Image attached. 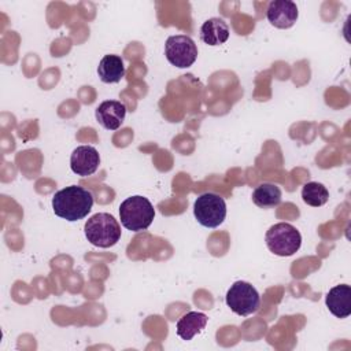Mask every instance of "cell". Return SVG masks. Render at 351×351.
Returning <instances> with one entry per match:
<instances>
[{
	"mask_svg": "<svg viewBox=\"0 0 351 351\" xmlns=\"http://www.w3.org/2000/svg\"><path fill=\"white\" fill-rule=\"evenodd\" d=\"M252 202L261 208H271L281 203V189L276 184L263 182L252 192Z\"/></svg>",
	"mask_w": 351,
	"mask_h": 351,
	"instance_id": "cell-15",
	"label": "cell"
},
{
	"mask_svg": "<svg viewBox=\"0 0 351 351\" xmlns=\"http://www.w3.org/2000/svg\"><path fill=\"white\" fill-rule=\"evenodd\" d=\"M119 218L125 229L132 232L145 230L155 218L151 202L140 195L125 199L119 206Z\"/></svg>",
	"mask_w": 351,
	"mask_h": 351,
	"instance_id": "cell-3",
	"label": "cell"
},
{
	"mask_svg": "<svg viewBox=\"0 0 351 351\" xmlns=\"http://www.w3.org/2000/svg\"><path fill=\"white\" fill-rule=\"evenodd\" d=\"M200 38L211 47L225 44L229 38V26L222 18H210L200 27Z\"/></svg>",
	"mask_w": 351,
	"mask_h": 351,
	"instance_id": "cell-12",
	"label": "cell"
},
{
	"mask_svg": "<svg viewBox=\"0 0 351 351\" xmlns=\"http://www.w3.org/2000/svg\"><path fill=\"white\" fill-rule=\"evenodd\" d=\"M328 310L337 318H346L351 314V288L340 284L329 289L325 298Z\"/></svg>",
	"mask_w": 351,
	"mask_h": 351,
	"instance_id": "cell-11",
	"label": "cell"
},
{
	"mask_svg": "<svg viewBox=\"0 0 351 351\" xmlns=\"http://www.w3.org/2000/svg\"><path fill=\"white\" fill-rule=\"evenodd\" d=\"M302 199L306 204L311 207H321L329 199L328 189L321 182H307L302 188Z\"/></svg>",
	"mask_w": 351,
	"mask_h": 351,
	"instance_id": "cell-16",
	"label": "cell"
},
{
	"mask_svg": "<svg viewBox=\"0 0 351 351\" xmlns=\"http://www.w3.org/2000/svg\"><path fill=\"white\" fill-rule=\"evenodd\" d=\"M193 215L202 226L217 228L226 217V203L217 193H202L193 203Z\"/></svg>",
	"mask_w": 351,
	"mask_h": 351,
	"instance_id": "cell-5",
	"label": "cell"
},
{
	"mask_svg": "<svg viewBox=\"0 0 351 351\" xmlns=\"http://www.w3.org/2000/svg\"><path fill=\"white\" fill-rule=\"evenodd\" d=\"M88 241L100 248L115 245L121 239V226L118 221L108 213L93 214L84 226Z\"/></svg>",
	"mask_w": 351,
	"mask_h": 351,
	"instance_id": "cell-2",
	"label": "cell"
},
{
	"mask_svg": "<svg viewBox=\"0 0 351 351\" xmlns=\"http://www.w3.org/2000/svg\"><path fill=\"white\" fill-rule=\"evenodd\" d=\"M97 122L107 130H117L125 121L126 106L118 100H106L95 111Z\"/></svg>",
	"mask_w": 351,
	"mask_h": 351,
	"instance_id": "cell-10",
	"label": "cell"
},
{
	"mask_svg": "<svg viewBox=\"0 0 351 351\" xmlns=\"http://www.w3.org/2000/svg\"><path fill=\"white\" fill-rule=\"evenodd\" d=\"M265 240L270 252L277 256H291L302 245V236L299 230L288 222L271 225L266 232Z\"/></svg>",
	"mask_w": 351,
	"mask_h": 351,
	"instance_id": "cell-4",
	"label": "cell"
},
{
	"mask_svg": "<svg viewBox=\"0 0 351 351\" xmlns=\"http://www.w3.org/2000/svg\"><path fill=\"white\" fill-rule=\"evenodd\" d=\"M97 74L104 84H115L125 75V64L118 55H104L99 63Z\"/></svg>",
	"mask_w": 351,
	"mask_h": 351,
	"instance_id": "cell-14",
	"label": "cell"
},
{
	"mask_svg": "<svg viewBox=\"0 0 351 351\" xmlns=\"http://www.w3.org/2000/svg\"><path fill=\"white\" fill-rule=\"evenodd\" d=\"M226 304L237 315L245 317L259 310L261 296L247 281H236L226 292Z\"/></svg>",
	"mask_w": 351,
	"mask_h": 351,
	"instance_id": "cell-6",
	"label": "cell"
},
{
	"mask_svg": "<svg viewBox=\"0 0 351 351\" xmlns=\"http://www.w3.org/2000/svg\"><path fill=\"white\" fill-rule=\"evenodd\" d=\"M298 15V7L291 0L270 1L266 11L267 21L277 29H289L296 22Z\"/></svg>",
	"mask_w": 351,
	"mask_h": 351,
	"instance_id": "cell-9",
	"label": "cell"
},
{
	"mask_svg": "<svg viewBox=\"0 0 351 351\" xmlns=\"http://www.w3.org/2000/svg\"><path fill=\"white\" fill-rule=\"evenodd\" d=\"M207 315L200 311H188L184 314L176 325L177 335L182 340H191L195 335L200 333L207 325Z\"/></svg>",
	"mask_w": 351,
	"mask_h": 351,
	"instance_id": "cell-13",
	"label": "cell"
},
{
	"mask_svg": "<svg viewBox=\"0 0 351 351\" xmlns=\"http://www.w3.org/2000/svg\"><path fill=\"white\" fill-rule=\"evenodd\" d=\"M93 206V195L80 186L70 185L58 191L52 197V208L55 215L74 222L85 218Z\"/></svg>",
	"mask_w": 351,
	"mask_h": 351,
	"instance_id": "cell-1",
	"label": "cell"
},
{
	"mask_svg": "<svg viewBox=\"0 0 351 351\" xmlns=\"http://www.w3.org/2000/svg\"><path fill=\"white\" fill-rule=\"evenodd\" d=\"M166 59L178 69L192 66L197 58V47L189 36H170L165 44Z\"/></svg>",
	"mask_w": 351,
	"mask_h": 351,
	"instance_id": "cell-7",
	"label": "cell"
},
{
	"mask_svg": "<svg viewBox=\"0 0 351 351\" xmlns=\"http://www.w3.org/2000/svg\"><path fill=\"white\" fill-rule=\"evenodd\" d=\"M100 165V155L92 145L77 147L70 156V167L77 176L85 177L93 174Z\"/></svg>",
	"mask_w": 351,
	"mask_h": 351,
	"instance_id": "cell-8",
	"label": "cell"
}]
</instances>
